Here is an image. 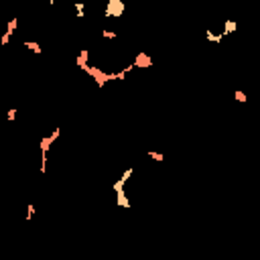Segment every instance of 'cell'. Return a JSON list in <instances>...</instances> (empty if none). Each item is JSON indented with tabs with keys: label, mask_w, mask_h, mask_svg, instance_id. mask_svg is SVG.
Returning a JSON list of instances; mask_svg holds the SVG:
<instances>
[{
	"label": "cell",
	"mask_w": 260,
	"mask_h": 260,
	"mask_svg": "<svg viewBox=\"0 0 260 260\" xmlns=\"http://www.w3.org/2000/svg\"><path fill=\"white\" fill-rule=\"evenodd\" d=\"M25 47H29V49H33V51H35L37 55L41 53V45H39V43H29V41H25Z\"/></svg>",
	"instance_id": "6da1fadb"
},
{
	"label": "cell",
	"mask_w": 260,
	"mask_h": 260,
	"mask_svg": "<svg viewBox=\"0 0 260 260\" xmlns=\"http://www.w3.org/2000/svg\"><path fill=\"white\" fill-rule=\"evenodd\" d=\"M73 6H75V10H77V16H84V8H86V4H84V2H75Z\"/></svg>",
	"instance_id": "7a4b0ae2"
},
{
	"label": "cell",
	"mask_w": 260,
	"mask_h": 260,
	"mask_svg": "<svg viewBox=\"0 0 260 260\" xmlns=\"http://www.w3.org/2000/svg\"><path fill=\"white\" fill-rule=\"evenodd\" d=\"M207 39L214 41V43H219V41H221V35H214L212 31H207Z\"/></svg>",
	"instance_id": "3957f363"
},
{
	"label": "cell",
	"mask_w": 260,
	"mask_h": 260,
	"mask_svg": "<svg viewBox=\"0 0 260 260\" xmlns=\"http://www.w3.org/2000/svg\"><path fill=\"white\" fill-rule=\"evenodd\" d=\"M6 118H8V120L12 122V120L16 118V110H14V108H10V110H8V114H6Z\"/></svg>",
	"instance_id": "277c9868"
},
{
	"label": "cell",
	"mask_w": 260,
	"mask_h": 260,
	"mask_svg": "<svg viewBox=\"0 0 260 260\" xmlns=\"http://www.w3.org/2000/svg\"><path fill=\"white\" fill-rule=\"evenodd\" d=\"M236 100H238V102H246V93H242V91H236Z\"/></svg>",
	"instance_id": "5b68a950"
},
{
	"label": "cell",
	"mask_w": 260,
	"mask_h": 260,
	"mask_svg": "<svg viewBox=\"0 0 260 260\" xmlns=\"http://www.w3.org/2000/svg\"><path fill=\"white\" fill-rule=\"evenodd\" d=\"M104 37H106V39H114L116 33H112V31H104Z\"/></svg>",
	"instance_id": "8992f818"
},
{
	"label": "cell",
	"mask_w": 260,
	"mask_h": 260,
	"mask_svg": "<svg viewBox=\"0 0 260 260\" xmlns=\"http://www.w3.org/2000/svg\"><path fill=\"white\" fill-rule=\"evenodd\" d=\"M148 155H150L155 161H163V155H159V152H148Z\"/></svg>",
	"instance_id": "52a82bcc"
},
{
	"label": "cell",
	"mask_w": 260,
	"mask_h": 260,
	"mask_svg": "<svg viewBox=\"0 0 260 260\" xmlns=\"http://www.w3.org/2000/svg\"><path fill=\"white\" fill-rule=\"evenodd\" d=\"M33 214H35V207H33V205H29V214H27V219H31V217H33Z\"/></svg>",
	"instance_id": "ba28073f"
},
{
	"label": "cell",
	"mask_w": 260,
	"mask_h": 260,
	"mask_svg": "<svg viewBox=\"0 0 260 260\" xmlns=\"http://www.w3.org/2000/svg\"><path fill=\"white\" fill-rule=\"evenodd\" d=\"M53 2H55V0H49V4H53Z\"/></svg>",
	"instance_id": "9c48e42d"
}]
</instances>
